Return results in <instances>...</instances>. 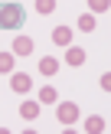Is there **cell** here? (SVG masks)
<instances>
[{
  "label": "cell",
  "mask_w": 111,
  "mask_h": 134,
  "mask_svg": "<svg viewBox=\"0 0 111 134\" xmlns=\"http://www.w3.org/2000/svg\"><path fill=\"white\" fill-rule=\"evenodd\" d=\"M23 23H26L23 3H16V0H3V3H0V30H20Z\"/></svg>",
  "instance_id": "obj_1"
},
{
  "label": "cell",
  "mask_w": 111,
  "mask_h": 134,
  "mask_svg": "<svg viewBox=\"0 0 111 134\" xmlns=\"http://www.w3.org/2000/svg\"><path fill=\"white\" fill-rule=\"evenodd\" d=\"M78 115H82V111H78V105H75V102H62V105L56 108L59 124H65V128H69V124H75V121H78Z\"/></svg>",
  "instance_id": "obj_2"
},
{
  "label": "cell",
  "mask_w": 111,
  "mask_h": 134,
  "mask_svg": "<svg viewBox=\"0 0 111 134\" xmlns=\"http://www.w3.org/2000/svg\"><path fill=\"white\" fill-rule=\"evenodd\" d=\"M10 88H13V92H20V95H26V92L33 88L30 72H13V75H10Z\"/></svg>",
  "instance_id": "obj_3"
},
{
  "label": "cell",
  "mask_w": 111,
  "mask_h": 134,
  "mask_svg": "<svg viewBox=\"0 0 111 134\" xmlns=\"http://www.w3.org/2000/svg\"><path fill=\"white\" fill-rule=\"evenodd\" d=\"M85 59H88V52L82 46H65V62L69 65H85Z\"/></svg>",
  "instance_id": "obj_4"
},
{
  "label": "cell",
  "mask_w": 111,
  "mask_h": 134,
  "mask_svg": "<svg viewBox=\"0 0 111 134\" xmlns=\"http://www.w3.org/2000/svg\"><path fill=\"white\" fill-rule=\"evenodd\" d=\"M16 56H30V52H36V43H33L30 36H16L13 39V46H10Z\"/></svg>",
  "instance_id": "obj_5"
},
{
  "label": "cell",
  "mask_w": 111,
  "mask_h": 134,
  "mask_svg": "<svg viewBox=\"0 0 111 134\" xmlns=\"http://www.w3.org/2000/svg\"><path fill=\"white\" fill-rule=\"evenodd\" d=\"M56 72H59V59H56V56H43V59H39V75L52 79Z\"/></svg>",
  "instance_id": "obj_6"
},
{
  "label": "cell",
  "mask_w": 111,
  "mask_h": 134,
  "mask_svg": "<svg viewBox=\"0 0 111 134\" xmlns=\"http://www.w3.org/2000/svg\"><path fill=\"white\" fill-rule=\"evenodd\" d=\"M52 43L56 46H72V26H56L52 30Z\"/></svg>",
  "instance_id": "obj_7"
},
{
  "label": "cell",
  "mask_w": 111,
  "mask_h": 134,
  "mask_svg": "<svg viewBox=\"0 0 111 134\" xmlns=\"http://www.w3.org/2000/svg\"><path fill=\"white\" fill-rule=\"evenodd\" d=\"M20 118H23V121H36V118H39V102H33V98L23 102V105H20Z\"/></svg>",
  "instance_id": "obj_8"
},
{
  "label": "cell",
  "mask_w": 111,
  "mask_h": 134,
  "mask_svg": "<svg viewBox=\"0 0 111 134\" xmlns=\"http://www.w3.org/2000/svg\"><path fill=\"white\" fill-rule=\"evenodd\" d=\"M82 128L88 131V134H101V131H104V118H101V115H88V118L82 121Z\"/></svg>",
  "instance_id": "obj_9"
},
{
  "label": "cell",
  "mask_w": 111,
  "mask_h": 134,
  "mask_svg": "<svg viewBox=\"0 0 111 134\" xmlns=\"http://www.w3.org/2000/svg\"><path fill=\"white\" fill-rule=\"evenodd\" d=\"M39 102H43V105H52V102H59V92H56V85H43V88H39Z\"/></svg>",
  "instance_id": "obj_10"
},
{
  "label": "cell",
  "mask_w": 111,
  "mask_h": 134,
  "mask_svg": "<svg viewBox=\"0 0 111 134\" xmlns=\"http://www.w3.org/2000/svg\"><path fill=\"white\" fill-rule=\"evenodd\" d=\"M95 13H82V16H78V30L82 33H95Z\"/></svg>",
  "instance_id": "obj_11"
},
{
  "label": "cell",
  "mask_w": 111,
  "mask_h": 134,
  "mask_svg": "<svg viewBox=\"0 0 111 134\" xmlns=\"http://www.w3.org/2000/svg\"><path fill=\"white\" fill-rule=\"evenodd\" d=\"M13 62H16V52H0V72H13Z\"/></svg>",
  "instance_id": "obj_12"
},
{
  "label": "cell",
  "mask_w": 111,
  "mask_h": 134,
  "mask_svg": "<svg viewBox=\"0 0 111 134\" xmlns=\"http://www.w3.org/2000/svg\"><path fill=\"white\" fill-rule=\"evenodd\" d=\"M88 10L91 13H108L111 10V0H88Z\"/></svg>",
  "instance_id": "obj_13"
},
{
  "label": "cell",
  "mask_w": 111,
  "mask_h": 134,
  "mask_svg": "<svg viewBox=\"0 0 111 134\" xmlns=\"http://www.w3.org/2000/svg\"><path fill=\"white\" fill-rule=\"evenodd\" d=\"M52 10H56V0H36V13L46 16V13H52Z\"/></svg>",
  "instance_id": "obj_14"
},
{
  "label": "cell",
  "mask_w": 111,
  "mask_h": 134,
  "mask_svg": "<svg viewBox=\"0 0 111 134\" xmlns=\"http://www.w3.org/2000/svg\"><path fill=\"white\" fill-rule=\"evenodd\" d=\"M98 85H101L104 92H111V72H101V79H98Z\"/></svg>",
  "instance_id": "obj_15"
}]
</instances>
